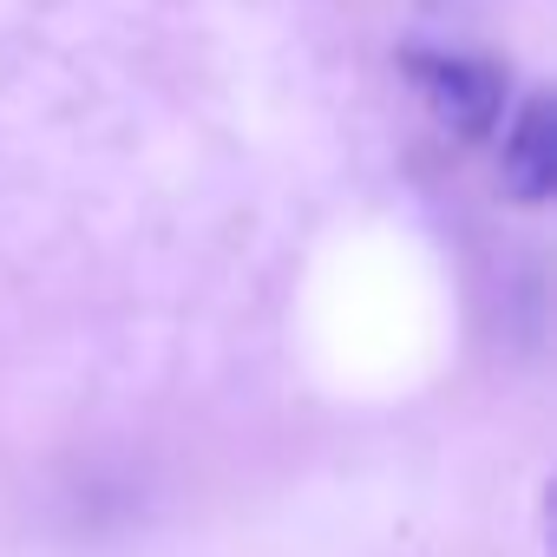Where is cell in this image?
<instances>
[{
    "mask_svg": "<svg viewBox=\"0 0 557 557\" xmlns=\"http://www.w3.org/2000/svg\"><path fill=\"white\" fill-rule=\"evenodd\" d=\"M407 73L453 132H466V138L492 132V119H498V73L492 66L459 60V53H407Z\"/></svg>",
    "mask_w": 557,
    "mask_h": 557,
    "instance_id": "1",
    "label": "cell"
},
{
    "mask_svg": "<svg viewBox=\"0 0 557 557\" xmlns=\"http://www.w3.org/2000/svg\"><path fill=\"white\" fill-rule=\"evenodd\" d=\"M557 184V132H550V99H524V112L505 132V190L518 203H544Z\"/></svg>",
    "mask_w": 557,
    "mask_h": 557,
    "instance_id": "2",
    "label": "cell"
}]
</instances>
